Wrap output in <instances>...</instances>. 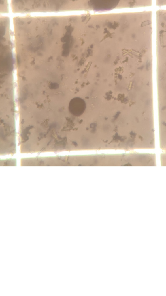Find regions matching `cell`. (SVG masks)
<instances>
[{"instance_id": "obj_1", "label": "cell", "mask_w": 166, "mask_h": 296, "mask_svg": "<svg viewBox=\"0 0 166 296\" xmlns=\"http://www.w3.org/2000/svg\"><path fill=\"white\" fill-rule=\"evenodd\" d=\"M10 5L14 13L67 11L69 8L65 0H12Z\"/></svg>"}, {"instance_id": "obj_2", "label": "cell", "mask_w": 166, "mask_h": 296, "mask_svg": "<svg viewBox=\"0 0 166 296\" xmlns=\"http://www.w3.org/2000/svg\"><path fill=\"white\" fill-rule=\"evenodd\" d=\"M86 107L84 100L79 97H74L70 101L69 110L70 112L76 116L81 115L84 112Z\"/></svg>"}, {"instance_id": "obj_3", "label": "cell", "mask_w": 166, "mask_h": 296, "mask_svg": "<svg viewBox=\"0 0 166 296\" xmlns=\"http://www.w3.org/2000/svg\"><path fill=\"white\" fill-rule=\"evenodd\" d=\"M8 4L7 0H0V12L2 13H8Z\"/></svg>"}, {"instance_id": "obj_4", "label": "cell", "mask_w": 166, "mask_h": 296, "mask_svg": "<svg viewBox=\"0 0 166 296\" xmlns=\"http://www.w3.org/2000/svg\"></svg>"}]
</instances>
